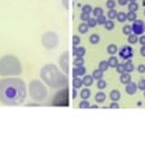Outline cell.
I'll use <instances>...</instances> for the list:
<instances>
[{
  "instance_id": "1",
  "label": "cell",
  "mask_w": 145,
  "mask_h": 155,
  "mask_svg": "<svg viewBox=\"0 0 145 155\" xmlns=\"http://www.w3.org/2000/svg\"><path fill=\"white\" fill-rule=\"evenodd\" d=\"M26 99V85L21 78L0 80V102L7 106L22 104Z\"/></svg>"
},
{
  "instance_id": "2",
  "label": "cell",
  "mask_w": 145,
  "mask_h": 155,
  "mask_svg": "<svg viewBox=\"0 0 145 155\" xmlns=\"http://www.w3.org/2000/svg\"><path fill=\"white\" fill-rule=\"evenodd\" d=\"M40 77L45 84L51 88H65L67 84V77L63 74L55 65H45L40 70Z\"/></svg>"
},
{
  "instance_id": "3",
  "label": "cell",
  "mask_w": 145,
  "mask_h": 155,
  "mask_svg": "<svg viewBox=\"0 0 145 155\" xmlns=\"http://www.w3.org/2000/svg\"><path fill=\"white\" fill-rule=\"evenodd\" d=\"M22 73L21 61L14 55H4L0 59V76L3 77H16Z\"/></svg>"
},
{
  "instance_id": "4",
  "label": "cell",
  "mask_w": 145,
  "mask_h": 155,
  "mask_svg": "<svg viewBox=\"0 0 145 155\" xmlns=\"http://www.w3.org/2000/svg\"><path fill=\"white\" fill-rule=\"evenodd\" d=\"M29 94L32 96V99H34L36 102L40 103V102L47 99L48 92H47V88H45V85L42 84L41 81L33 80L29 82Z\"/></svg>"
},
{
  "instance_id": "5",
  "label": "cell",
  "mask_w": 145,
  "mask_h": 155,
  "mask_svg": "<svg viewBox=\"0 0 145 155\" xmlns=\"http://www.w3.org/2000/svg\"><path fill=\"white\" fill-rule=\"evenodd\" d=\"M41 43H42V45H44L45 48L54 49V48H56L58 44H59V37L55 32H47V33L42 34Z\"/></svg>"
},
{
  "instance_id": "6",
  "label": "cell",
  "mask_w": 145,
  "mask_h": 155,
  "mask_svg": "<svg viewBox=\"0 0 145 155\" xmlns=\"http://www.w3.org/2000/svg\"><path fill=\"white\" fill-rule=\"evenodd\" d=\"M67 94H68V89L65 87L60 92L56 94V96H55V99H54V102H52V104H54V106H67L68 104Z\"/></svg>"
},
{
  "instance_id": "7",
  "label": "cell",
  "mask_w": 145,
  "mask_h": 155,
  "mask_svg": "<svg viewBox=\"0 0 145 155\" xmlns=\"http://www.w3.org/2000/svg\"><path fill=\"white\" fill-rule=\"evenodd\" d=\"M132 29H133V33L140 36H142L145 33V22L142 19H135L133 21V25H132Z\"/></svg>"
},
{
  "instance_id": "8",
  "label": "cell",
  "mask_w": 145,
  "mask_h": 155,
  "mask_svg": "<svg viewBox=\"0 0 145 155\" xmlns=\"http://www.w3.org/2000/svg\"><path fill=\"white\" fill-rule=\"evenodd\" d=\"M118 54L119 56L123 59V61H127V59H132L133 58V48L130 45H123L118 49Z\"/></svg>"
},
{
  "instance_id": "9",
  "label": "cell",
  "mask_w": 145,
  "mask_h": 155,
  "mask_svg": "<svg viewBox=\"0 0 145 155\" xmlns=\"http://www.w3.org/2000/svg\"><path fill=\"white\" fill-rule=\"evenodd\" d=\"M68 58H70L68 52H63L60 55V58H59V65H60L62 70L65 73H68Z\"/></svg>"
},
{
  "instance_id": "10",
  "label": "cell",
  "mask_w": 145,
  "mask_h": 155,
  "mask_svg": "<svg viewBox=\"0 0 145 155\" xmlns=\"http://www.w3.org/2000/svg\"><path fill=\"white\" fill-rule=\"evenodd\" d=\"M125 91L127 95H134L137 91H138V87H137V84L135 82H133V81H130L129 84L125 85Z\"/></svg>"
},
{
  "instance_id": "11",
  "label": "cell",
  "mask_w": 145,
  "mask_h": 155,
  "mask_svg": "<svg viewBox=\"0 0 145 155\" xmlns=\"http://www.w3.org/2000/svg\"><path fill=\"white\" fill-rule=\"evenodd\" d=\"M85 54H86V49L84 48V47H73V55L75 56V58H84Z\"/></svg>"
},
{
  "instance_id": "12",
  "label": "cell",
  "mask_w": 145,
  "mask_h": 155,
  "mask_svg": "<svg viewBox=\"0 0 145 155\" xmlns=\"http://www.w3.org/2000/svg\"><path fill=\"white\" fill-rule=\"evenodd\" d=\"M123 70H125L126 73H132V71L134 70V66H133V63H132V59L125 61V63H123Z\"/></svg>"
},
{
  "instance_id": "13",
  "label": "cell",
  "mask_w": 145,
  "mask_h": 155,
  "mask_svg": "<svg viewBox=\"0 0 145 155\" xmlns=\"http://www.w3.org/2000/svg\"><path fill=\"white\" fill-rule=\"evenodd\" d=\"M110 99L112 100V102H119L120 100V92L118 89H112L110 92Z\"/></svg>"
},
{
  "instance_id": "14",
  "label": "cell",
  "mask_w": 145,
  "mask_h": 155,
  "mask_svg": "<svg viewBox=\"0 0 145 155\" xmlns=\"http://www.w3.org/2000/svg\"><path fill=\"white\" fill-rule=\"evenodd\" d=\"M119 80H120V82H122V84H129L130 81H132V76H130V73H122V74H120V77H119Z\"/></svg>"
},
{
  "instance_id": "15",
  "label": "cell",
  "mask_w": 145,
  "mask_h": 155,
  "mask_svg": "<svg viewBox=\"0 0 145 155\" xmlns=\"http://www.w3.org/2000/svg\"><path fill=\"white\" fill-rule=\"evenodd\" d=\"M82 82H84V85L85 87H90V85L93 84V77H92V76H89V74H85V76H82Z\"/></svg>"
},
{
  "instance_id": "16",
  "label": "cell",
  "mask_w": 145,
  "mask_h": 155,
  "mask_svg": "<svg viewBox=\"0 0 145 155\" xmlns=\"http://www.w3.org/2000/svg\"><path fill=\"white\" fill-rule=\"evenodd\" d=\"M89 43L92 45H96L100 43V36L97 34V33H92V34L89 36Z\"/></svg>"
},
{
  "instance_id": "17",
  "label": "cell",
  "mask_w": 145,
  "mask_h": 155,
  "mask_svg": "<svg viewBox=\"0 0 145 155\" xmlns=\"http://www.w3.org/2000/svg\"><path fill=\"white\" fill-rule=\"evenodd\" d=\"M106 99H107V96H106V94L104 92H97L96 95H94V100H96L97 103H104L106 102Z\"/></svg>"
},
{
  "instance_id": "18",
  "label": "cell",
  "mask_w": 145,
  "mask_h": 155,
  "mask_svg": "<svg viewBox=\"0 0 145 155\" xmlns=\"http://www.w3.org/2000/svg\"><path fill=\"white\" fill-rule=\"evenodd\" d=\"M82 87H84L82 78H81V77H74V78H73V88L78 89V88H82Z\"/></svg>"
},
{
  "instance_id": "19",
  "label": "cell",
  "mask_w": 145,
  "mask_h": 155,
  "mask_svg": "<svg viewBox=\"0 0 145 155\" xmlns=\"http://www.w3.org/2000/svg\"><path fill=\"white\" fill-rule=\"evenodd\" d=\"M104 76V71H101L100 69H96V70H93V73H92V77H93V80H101Z\"/></svg>"
},
{
  "instance_id": "20",
  "label": "cell",
  "mask_w": 145,
  "mask_h": 155,
  "mask_svg": "<svg viewBox=\"0 0 145 155\" xmlns=\"http://www.w3.org/2000/svg\"><path fill=\"white\" fill-rule=\"evenodd\" d=\"M92 14H93V18H99V16H101V15H104V10L101 8V7H94L93 8V11H92Z\"/></svg>"
},
{
  "instance_id": "21",
  "label": "cell",
  "mask_w": 145,
  "mask_h": 155,
  "mask_svg": "<svg viewBox=\"0 0 145 155\" xmlns=\"http://www.w3.org/2000/svg\"><path fill=\"white\" fill-rule=\"evenodd\" d=\"M118 47H116V44H110L108 47H107V52L110 54V55H116V52H118Z\"/></svg>"
},
{
  "instance_id": "22",
  "label": "cell",
  "mask_w": 145,
  "mask_h": 155,
  "mask_svg": "<svg viewBox=\"0 0 145 155\" xmlns=\"http://www.w3.org/2000/svg\"><path fill=\"white\" fill-rule=\"evenodd\" d=\"M116 21H118V22H126V21H127V15H126V13H123V11H118Z\"/></svg>"
},
{
  "instance_id": "23",
  "label": "cell",
  "mask_w": 145,
  "mask_h": 155,
  "mask_svg": "<svg viewBox=\"0 0 145 155\" xmlns=\"http://www.w3.org/2000/svg\"><path fill=\"white\" fill-rule=\"evenodd\" d=\"M88 30H89V26L86 22H81L78 25V32L80 33H88Z\"/></svg>"
},
{
  "instance_id": "24",
  "label": "cell",
  "mask_w": 145,
  "mask_h": 155,
  "mask_svg": "<svg viewBox=\"0 0 145 155\" xmlns=\"http://www.w3.org/2000/svg\"><path fill=\"white\" fill-rule=\"evenodd\" d=\"M108 63H110V67H116L118 63H119V61H118V58H116L115 55H111V58L108 59Z\"/></svg>"
},
{
  "instance_id": "25",
  "label": "cell",
  "mask_w": 145,
  "mask_h": 155,
  "mask_svg": "<svg viewBox=\"0 0 145 155\" xmlns=\"http://www.w3.org/2000/svg\"><path fill=\"white\" fill-rule=\"evenodd\" d=\"M99 69H100L101 71H106L110 69V63H108V61H101L100 63H99Z\"/></svg>"
},
{
  "instance_id": "26",
  "label": "cell",
  "mask_w": 145,
  "mask_h": 155,
  "mask_svg": "<svg viewBox=\"0 0 145 155\" xmlns=\"http://www.w3.org/2000/svg\"><path fill=\"white\" fill-rule=\"evenodd\" d=\"M80 96H81V99H89V96H90V91L88 89V88H82V91H81Z\"/></svg>"
},
{
  "instance_id": "27",
  "label": "cell",
  "mask_w": 145,
  "mask_h": 155,
  "mask_svg": "<svg viewBox=\"0 0 145 155\" xmlns=\"http://www.w3.org/2000/svg\"><path fill=\"white\" fill-rule=\"evenodd\" d=\"M126 15H127V21H130V22L137 19V14H135V11H127Z\"/></svg>"
},
{
  "instance_id": "28",
  "label": "cell",
  "mask_w": 145,
  "mask_h": 155,
  "mask_svg": "<svg viewBox=\"0 0 145 155\" xmlns=\"http://www.w3.org/2000/svg\"><path fill=\"white\" fill-rule=\"evenodd\" d=\"M122 33H123V34H126V36L132 34V33H133L132 25H125V26H123V28H122Z\"/></svg>"
},
{
  "instance_id": "29",
  "label": "cell",
  "mask_w": 145,
  "mask_h": 155,
  "mask_svg": "<svg viewBox=\"0 0 145 155\" xmlns=\"http://www.w3.org/2000/svg\"><path fill=\"white\" fill-rule=\"evenodd\" d=\"M104 28H106L107 30H112L114 28H115V22H114V19H107L106 25H104Z\"/></svg>"
},
{
  "instance_id": "30",
  "label": "cell",
  "mask_w": 145,
  "mask_h": 155,
  "mask_svg": "<svg viewBox=\"0 0 145 155\" xmlns=\"http://www.w3.org/2000/svg\"><path fill=\"white\" fill-rule=\"evenodd\" d=\"M116 15H118V11L115 8H111L108 13H107V16H108V19H115Z\"/></svg>"
},
{
  "instance_id": "31",
  "label": "cell",
  "mask_w": 145,
  "mask_h": 155,
  "mask_svg": "<svg viewBox=\"0 0 145 155\" xmlns=\"http://www.w3.org/2000/svg\"><path fill=\"white\" fill-rule=\"evenodd\" d=\"M127 39H129V43L130 44H135V43H138V36L132 33V34L127 36Z\"/></svg>"
},
{
  "instance_id": "32",
  "label": "cell",
  "mask_w": 145,
  "mask_h": 155,
  "mask_svg": "<svg viewBox=\"0 0 145 155\" xmlns=\"http://www.w3.org/2000/svg\"><path fill=\"white\" fill-rule=\"evenodd\" d=\"M127 6H129V11H137L138 10V3H137V1H130Z\"/></svg>"
},
{
  "instance_id": "33",
  "label": "cell",
  "mask_w": 145,
  "mask_h": 155,
  "mask_svg": "<svg viewBox=\"0 0 145 155\" xmlns=\"http://www.w3.org/2000/svg\"><path fill=\"white\" fill-rule=\"evenodd\" d=\"M86 23H88L89 28H96V26H97V19H96V18H93V16H90L89 21H88Z\"/></svg>"
},
{
  "instance_id": "34",
  "label": "cell",
  "mask_w": 145,
  "mask_h": 155,
  "mask_svg": "<svg viewBox=\"0 0 145 155\" xmlns=\"http://www.w3.org/2000/svg\"><path fill=\"white\" fill-rule=\"evenodd\" d=\"M97 88H99L100 91H103L104 88H107V82H106V80H104V78H101V80L97 81Z\"/></svg>"
},
{
  "instance_id": "35",
  "label": "cell",
  "mask_w": 145,
  "mask_h": 155,
  "mask_svg": "<svg viewBox=\"0 0 145 155\" xmlns=\"http://www.w3.org/2000/svg\"><path fill=\"white\" fill-rule=\"evenodd\" d=\"M71 41H73V47H78V44H81V37L78 34H74Z\"/></svg>"
},
{
  "instance_id": "36",
  "label": "cell",
  "mask_w": 145,
  "mask_h": 155,
  "mask_svg": "<svg viewBox=\"0 0 145 155\" xmlns=\"http://www.w3.org/2000/svg\"><path fill=\"white\" fill-rule=\"evenodd\" d=\"M77 70H78V76H80V77H82V76H85V74H86V67H85V65H82V66H78V67H77Z\"/></svg>"
},
{
  "instance_id": "37",
  "label": "cell",
  "mask_w": 145,
  "mask_h": 155,
  "mask_svg": "<svg viewBox=\"0 0 145 155\" xmlns=\"http://www.w3.org/2000/svg\"><path fill=\"white\" fill-rule=\"evenodd\" d=\"M90 107V104H89V102H88V99H82L80 102V109H89Z\"/></svg>"
},
{
  "instance_id": "38",
  "label": "cell",
  "mask_w": 145,
  "mask_h": 155,
  "mask_svg": "<svg viewBox=\"0 0 145 155\" xmlns=\"http://www.w3.org/2000/svg\"><path fill=\"white\" fill-rule=\"evenodd\" d=\"M73 65L75 66V67H78V66H82V65H85V61H84V58H75L74 59V63Z\"/></svg>"
},
{
  "instance_id": "39",
  "label": "cell",
  "mask_w": 145,
  "mask_h": 155,
  "mask_svg": "<svg viewBox=\"0 0 145 155\" xmlns=\"http://www.w3.org/2000/svg\"><path fill=\"white\" fill-rule=\"evenodd\" d=\"M92 11H93V7L90 6V4H85V6L82 7V13H86V14H92Z\"/></svg>"
},
{
  "instance_id": "40",
  "label": "cell",
  "mask_w": 145,
  "mask_h": 155,
  "mask_svg": "<svg viewBox=\"0 0 145 155\" xmlns=\"http://www.w3.org/2000/svg\"><path fill=\"white\" fill-rule=\"evenodd\" d=\"M80 18H81V21H82V22H88V21H89V18H90V14H86V13H82V11H81Z\"/></svg>"
},
{
  "instance_id": "41",
  "label": "cell",
  "mask_w": 145,
  "mask_h": 155,
  "mask_svg": "<svg viewBox=\"0 0 145 155\" xmlns=\"http://www.w3.org/2000/svg\"><path fill=\"white\" fill-rule=\"evenodd\" d=\"M106 6L108 7V8H115V6H116V0H107V3H106Z\"/></svg>"
},
{
  "instance_id": "42",
  "label": "cell",
  "mask_w": 145,
  "mask_h": 155,
  "mask_svg": "<svg viewBox=\"0 0 145 155\" xmlns=\"http://www.w3.org/2000/svg\"><path fill=\"white\" fill-rule=\"evenodd\" d=\"M106 22H107V18L104 15H101V16H99L97 18V25H106Z\"/></svg>"
},
{
  "instance_id": "43",
  "label": "cell",
  "mask_w": 145,
  "mask_h": 155,
  "mask_svg": "<svg viewBox=\"0 0 145 155\" xmlns=\"http://www.w3.org/2000/svg\"><path fill=\"white\" fill-rule=\"evenodd\" d=\"M137 87H138L140 91H142V92H144V91H145V80H140L138 84H137Z\"/></svg>"
},
{
  "instance_id": "44",
  "label": "cell",
  "mask_w": 145,
  "mask_h": 155,
  "mask_svg": "<svg viewBox=\"0 0 145 155\" xmlns=\"http://www.w3.org/2000/svg\"><path fill=\"white\" fill-rule=\"evenodd\" d=\"M116 71L119 73V74H122V73H125V70H123V63H118V66H116Z\"/></svg>"
},
{
  "instance_id": "45",
  "label": "cell",
  "mask_w": 145,
  "mask_h": 155,
  "mask_svg": "<svg viewBox=\"0 0 145 155\" xmlns=\"http://www.w3.org/2000/svg\"><path fill=\"white\" fill-rule=\"evenodd\" d=\"M116 3L120 4V6H126V4L130 3V0H116Z\"/></svg>"
},
{
  "instance_id": "46",
  "label": "cell",
  "mask_w": 145,
  "mask_h": 155,
  "mask_svg": "<svg viewBox=\"0 0 145 155\" xmlns=\"http://www.w3.org/2000/svg\"><path fill=\"white\" fill-rule=\"evenodd\" d=\"M138 44L145 45V34H142V36H140L138 37Z\"/></svg>"
},
{
  "instance_id": "47",
  "label": "cell",
  "mask_w": 145,
  "mask_h": 155,
  "mask_svg": "<svg viewBox=\"0 0 145 155\" xmlns=\"http://www.w3.org/2000/svg\"><path fill=\"white\" fill-rule=\"evenodd\" d=\"M110 109H116V110H118V109H119V103H118V102H112V103L110 104Z\"/></svg>"
},
{
  "instance_id": "48",
  "label": "cell",
  "mask_w": 145,
  "mask_h": 155,
  "mask_svg": "<svg viewBox=\"0 0 145 155\" xmlns=\"http://www.w3.org/2000/svg\"><path fill=\"white\" fill-rule=\"evenodd\" d=\"M137 70H138V73H145V65H138Z\"/></svg>"
},
{
  "instance_id": "49",
  "label": "cell",
  "mask_w": 145,
  "mask_h": 155,
  "mask_svg": "<svg viewBox=\"0 0 145 155\" xmlns=\"http://www.w3.org/2000/svg\"><path fill=\"white\" fill-rule=\"evenodd\" d=\"M73 77H80V76H78V70H77V67L73 69Z\"/></svg>"
},
{
  "instance_id": "50",
  "label": "cell",
  "mask_w": 145,
  "mask_h": 155,
  "mask_svg": "<svg viewBox=\"0 0 145 155\" xmlns=\"http://www.w3.org/2000/svg\"><path fill=\"white\" fill-rule=\"evenodd\" d=\"M140 52H141L142 56H145V45H141V49H140Z\"/></svg>"
},
{
  "instance_id": "51",
  "label": "cell",
  "mask_w": 145,
  "mask_h": 155,
  "mask_svg": "<svg viewBox=\"0 0 145 155\" xmlns=\"http://www.w3.org/2000/svg\"><path fill=\"white\" fill-rule=\"evenodd\" d=\"M71 96H73V99H75V96H77V89H75V88H73V94H71Z\"/></svg>"
},
{
  "instance_id": "52",
  "label": "cell",
  "mask_w": 145,
  "mask_h": 155,
  "mask_svg": "<svg viewBox=\"0 0 145 155\" xmlns=\"http://www.w3.org/2000/svg\"><path fill=\"white\" fill-rule=\"evenodd\" d=\"M63 6L65 8H68V0H63Z\"/></svg>"
},
{
  "instance_id": "53",
  "label": "cell",
  "mask_w": 145,
  "mask_h": 155,
  "mask_svg": "<svg viewBox=\"0 0 145 155\" xmlns=\"http://www.w3.org/2000/svg\"><path fill=\"white\" fill-rule=\"evenodd\" d=\"M142 4H144V7H145V0H144V1H142Z\"/></svg>"
},
{
  "instance_id": "54",
  "label": "cell",
  "mask_w": 145,
  "mask_h": 155,
  "mask_svg": "<svg viewBox=\"0 0 145 155\" xmlns=\"http://www.w3.org/2000/svg\"><path fill=\"white\" fill-rule=\"evenodd\" d=\"M144 97H145V91H144Z\"/></svg>"
},
{
  "instance_id": "55",
  "label": "cell",
  "mask_w": 145,
  "mask_h": 155,
  "mask_svg": "<svg viewBox=\"0 0 145 155\" xmlns=\"http://www.w3.org/2000/svg\"><path fill=\"white\" fill-rule=\"evenodd\" d=\"M144 14H145V11H144Z\"/></svg>"
}]
</instances>
